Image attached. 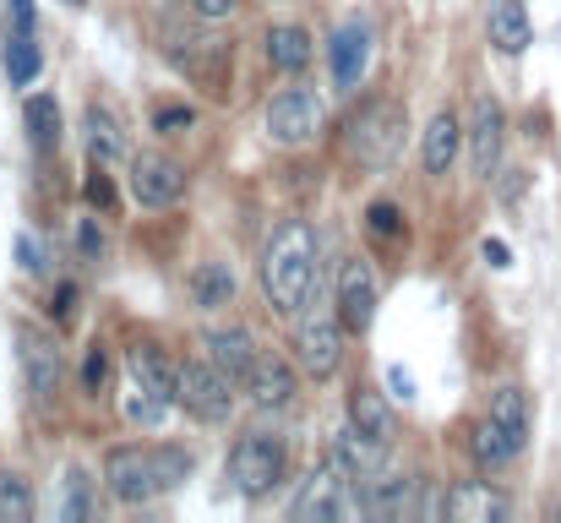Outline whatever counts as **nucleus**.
<instances>
[{"label":"nucleus","mask_w":561,"mask_h":523,"mask_svg":"<svg viewBox=\"0 0 561 523\" xmlns=\"http://www.w3.org/2000/svg\"><path fill=\"white\" fill-rule=\"evenodd\" d=\"M311 284H317V235L306 218H289L262 251V289L273 311L295 317L311 300Z\"/></svg>","instance_id":"1"},{"label":"nucleus","mask_w":561,"mask_h":523,"mask_svg":"<svg viewBox=\"0 0 561 523\" xmlns=\"http://www.w3.org/2000/svg\"><path fill=\"white\" fill-rule=\"evenodd\" d=\"M186 475H191L186 447H110V458H104V486L126 508H142V502L175 491Z\"/></svg>","instance_id":"2"},{"label":"nucleus","mask_w":561,"mask_h":523,"mask_svg":"<svg viewBox=\"0 0 561 523\" xmlns=\"http://www.w3.org/2000/svg\"><path fill=\"white\" fill-rule=\"evenodd\" d=\"M181 403V371L164 360L159 344L126 349V420L153 431L164 425V414Z\"/></svg>","instance_id":"3"},{"label":"nucleus","mask_w":561,"mask_h":523,"mask_svg":"<svg viewBox=\"0 0 561 523\" xmlns=\"http://www.w3.org/2000/svg\"><path fill=\"white\" fill-rule=\"evenodd\" d=\"M344 148L360 170H387L403 148V110L392 99H371L350 115V132H344Z\"/></svg>","instance_id":"4"},{"label":"nucleus","mask_w":561,"mask_h":523,"mask_svg":"<svg viewBox=\"0 0 561 523\" xmlns=\"http://www.w3.org/2000/svg\"><path fill=\"white\" fill-rule=\"evenodd\" d=\"M284 464H289V453H284L278 436L245 431V436L234 442V453H229V480H234L245 497H267V491L284 480Z\"/></svg>","instance_id":"5"},{"label":"nucleus","mask_w":561,"mask_h":523,"mask_svg":"<svg viewBox=\"0 0 561 523\" xmlns=\"http://www.w3.org/2000/svg\"><path fill=\"white\" fill-rule=\"evenodd\" d=\"M16 360H22V382L33 393V403H55L60 393V376H66V360H60V344L55 333L33 328V322H16Z\"/></svg>","instance_id":"6"},{"label":"nucleus","mask_w":561,"mask_h":523,"mask_svg":"<svg viewBox=\"0 0 561 523\" xmlns=\"http://www.w3.org/2000/svg\"><path fill=\"white\" fill-rule=\"evenodd\" d=\"M339 354H344V317L328 311V306L317 300V306L295 322V360L322 382V376L339 371Z\"/></svg>","instance_id":"7"},{"label":"nucleus","mask_w":561,"mask_h":523,"mask_svg":"<svg viewBox=\"0 0 561 523\" xmlns=\"http://www.w3.org/2000/svg\"><path fill=\"white\" fill-rule=\"evenodd\" d=\"M181 403L202 425L229 420V409H234V376L218 360H186V371H181Z\"/></svg>","instance_id":"8"},{"label":"nucleus","mask_w":561,"mask_h":523,"mask_svg":"<svg viewBox=\"0 0 561 523\" xmlns=\"http://www.w3.org/2000/svg\"><path fill=\"white\" fill-rule=\"evenodd\" d=\"M322 121H328V110H322V99L306 93V88H289V93H278V99L267 104V137H273L278 148H306V143H317Z\"/></svg>","instance_id":"9"},{"label":"nucleus","mask_w":561,"mask_h":523,"mask_svg":"<svg viewBox=\"0 0 561 523\" xmlns=\"http://www.w3.org/2000/svg\"><path fill=\"white\" fill-rule=\"evenodd\" d=\"M131 196L142 207H175L186 196V170L164 154H137L131 159Z\"/></svg>","instance_id":"10"},{"label":"nucleus","mask_w":561,"mask_h":523,"mask_svg":"<svg viewBox=\"0 0 561 523\" xmlns=\"http://www.w3.org/2000/svg\"><path fill=\"white\" fill-rule=\"evenodd\" d=\"M170 38V60L175 66H186L191 77L207 88V93H224V71H229V44H218V38H207V33H164Z\"/></svg>","instance_id":"11"},{"label":"nucleus","mask_w":561,"mask_h":523,"mask_svg":"<svg viewBox=\"0 0 561 523\" xmlns=\"http://www.w3.org/2000/svg\"><path fill=\"white\" fill-rule=\"evenodd\" d=\"M339 317H344V328L350 333H366L371 328V317H376V273H371V262H344V273H339Z\"/></svg>","instance_id":"12"},{"label":"nucleus","mask_w":561,"mask_h":523,"mask_svg":"<svg viewBox=\"0 0 561 523\" xmlns=\"http://www.w3.org/2000/svg\"><path fill=\"white\" fill-rule=\"evenodd\" d=\"M502 132H507V121H502V104L496 99H474V115H469V164L474 174L496 170V159H502Z\"/></svg>","instance_id":"13"},{"label":"nucleus","mask_w":561,"mask_h":523,"mask_svg":"<svg viewBox=\"0 0 561 523\" xmlns=\"http://www.w3.org/2000/svg\"><path fill=\"white\" fill-rule=\"evenodd\" d=\"M366 66H371V22L366 16H350L333 33V77H339V88H360Z\"/></svg>","instance_id":"14"},{"label":"nucleus","mask_w":561,"mask_h":523,"mask_svg":"<svg viewBox=\"0 0 561 523\" xmlns=\"http://www.w3.org/2000/svg\"><path fill=\"white\" fill-rule=\"evenodd\" d=\"M381 453H387V442L371 436V431H360V425H350V431L333 436V464H339L350 480H371L376 469H381Z\"/></svg>","instance_id":"15"},{"label":"nucleus","mask_w":561,"mask_h":523,"mask_svg":"<svg viewBox=\"0 0 561 523\" xmlns=\"http://www.w3.org/2000/svg\"><path fill=\"white\" fill-rule=\"evenodd\" d=\"M485 33H491V44H496L502 55H524L529 38H535V22H529L524 0H491V11H485Z\"/></svg>","instance_id":"16"},{"label":"nucleus","mask_w":561,"mask_h":523,"mask_svg":"<svg viewBox=\"0 0 561 523\" xmlns=\"http://www.w3.org/2000/svg\"><path fill=\"white\" fill-rule=\"evenodd\" d=\"M245 387H251V403H262V409H284V403L295 398V371H289V360H278V354H256Z\"/></svg>","instance_id":"17"},{"label":"nucleus","mask_w":561,"mask_h":523,"mask_svg":"<svg viewBox=\"0 0 561 523\" xmlns=\"http://www.w3.org/2000/svg\"><path fill=\"white\" fill-rule=\"evenodd\" d=\"M507 513H513L507 497L491 491L485 480H469V486L447 491V519H458V523H491V519H507Z\"/></svg>","instance_id":"18"},{"label":"nucleus","mask_w":561,"mask_h":523,"mask_svg":"<svg viewBox=\"0 0 561 523\" xmlns=\"http://www.w3.org/2000/svg\"><path fill=\"white\" fill-rule=\"evenodd\" d=\"M463 121L453 115V110H442V115H431V126H425V170L431 174H447L453 170V159H458V148H463Z\"/></svg>","instance_id":"19"},{"label":"nucleus","mask_w":561,"mask_h":523,"mask_svg":"<svg viewBox=\"0 0 561 523\" xmlns=\"http://www.w3.org/2000/svg\"><path fill=\"white\" fill-rule=\"evenodd\" d=\"M186 289L202 311H218L234 300V273H229V262H196L186 273Z\"/></svg>","instance_id":"20"},{"label":"nucleus","mask_w":561,"mask_h":523,"mask_svg":"<svg viewBox=\"0 0 561 523\" xmlns=\"http://www.w3.org/2000/svg\"><path fill=\"white\" fill-rule=\"evenodd\" d=\"M267 66L273 71H306L311 66V33L306 27H295V22H278L273 33H267Z\"/></svg>","instance_id":"21"},{"label":"nucleus","mask_w":561,"mask_h":523,"mask_svg":"<svg viewBox=\"0 0 561 523\" xmlns=\"http://www.w3.org/2000/svg\"><path fill=\"white\" fill-rule=\"evenodd\" d=\"M207 354H213L234 382H245L251 365H256V349H251V333H245V328H213V333H207Z\"/></svg>","instance_id":"22"},{"label":"nucleus","mask_w":561,"mask_h":523,"mask_svg":"<svg viewBox=\"0 0 561 523\" xmlns=\"http://www.w3.org/2000/svg\"><path fill=\"white\" fill-rule=\"evenodd\" d=\"M469 453H474V464H480V469H502V464H513L524 447L507 436V425H502V420H491V414H485V420L474 425V436H469Z\"/></svg>","instance_id":"23"},{"label":"nucleus","mask_w":561,"mask_h":523,"mask_svg":"<svg viewBox=\"0 0 561 523\" xmlns=\"http://www.w3.org/2000/svg\"><path fill=\"white\" fill-rule=\"evenodd\" d=\"M22 121H27V137H33L38 154L60 148V104H55L49 93H33V99L22 104Z\"/></svg>","instance_id":"24"},{"label":"nucleus","mask_w":561,"mask_h":523,"mask_svg":"<svg viewBox=\"0 0 561 523\" xmlns=\"http://www.w3.org/2000/svg\"><path fill=\"white\" fill-rule=\"evenodd\" d=\"M82 126H88V154H93V164H110V159H121V154H126V137H121V126H115V115H110V110L88 104Z\"/></svg>","instance_id":"25"},{"label":"nucleus","mask_w":561,"mask_h":523,"mask_svg":"<svg viewBox=\"0 0 561 523\" xmlns=\"http://www.w3.org/2000/svg\"><path fill=\"white\" fill-rule=\"evenodd\" d=\"M414 486L420 480H403V475L371 480V519H409V513H420L414 508Z\"/></svg>","instance_id":"26"},{"label":"nucleus","mask_w":561,"mask_h":523,"mask_svg":"<svg viewBox=\"0 0 561 523\" xmlns=\"http://www.w3.org/2000/svg\"><path fill=\"white\" fill-rule=\"evenodd\" d=\"M491 420H502L507 436L524 447V442H529V393H524V387H496V393H491Z\"/></svg>","instance_id":"27"},{"label":"nucleus","mask_w":561,"mask_h":523,"mask_svg":"<svg viewBox=\"0 0 561 523\" xmlns=\"http://www.w3.org/2000/svg\"><path fill=\"white\" fill-rule=\"evenodd\" d=\"M350 425H360V431H371V436H392V414H387V403L376 398V393H366V387H355L350 393Z\"/></svg>","instance_id":"28"},{"label":"nucleus","mask_w":561,"mask_h":523,"mask_svg":"<svg viewBox=\"0 0 561 523\" xmlns=\"http://www.w3.org/2000/svg\"><path fill=\"white\" fill-rule=\"evenodd\" d=\"M38 66H44V55H38L33 33H16V38L5 44V77H11V88H27V82L38 77Z\"/></svg>","instance_id":"29"},{"label":"nucleus","mask_w":561,"mask_h":523,"mask_svg":"<svg viewBox=\"0 0 561 523\" xmlns=\"http://www.w3.org/2000/svg\"><path fill=\"white\" fill-rule=\"evenodd\" d=\"M33 519V491L22 475L0 469V523H27Z\"/></svg>","instance_id":"30"},{"label":"nucleus","mask_w":561,"mask_h":523,"mask_svg":"<svg viewBox=\"0 0 561 523\" xmlns=\"http://www.w3.org/2000/svg\"><path fill=\"white\" fill-rule=\"evenodd\" d=\"M366 235H371L376 246H403V213H398V202H371L366 207Z\"/></svg>","instance_id":"31"},{"label":"nucleus","mask_w":561,"mask_h":523,"mask_svg":"<svg viewBox=\"0 0 561 523\" xmlns=\"http://www.w3.org/2000/svg\"><path fill=\"white\" fill-rule=\"evenodd\" d=\"M60 519H93V491H88V475L82 469H71L66 475V502H60Z\"/></svg>","instance_id":"32"},{"label":"nucleus","mask_w":561,"mask_h":523,"mask_svg":"<svg viewBox=\"0 0 561 523\" xmlns=\"http://www.w3.org/2000/svg\"><path fill=\"white\" fill-rule=\"evenodd\" d=\"M104 387H110V349L93 344L88 349V360H82V393H93V398H99Z\"/></svg>","instance_id":"33"},{"label":"nucleus","mask_w":561,"mask_h":523,"mask_svg":"<svg viewBox=\"0 0 561 523\" xmlns=\"http://www.w3.org/2000/svg\"><path fill=\"white\" fill-rule=\"evenodd\" d=\"M196 126V110L191 104H164L159 115H153V132H164V137H181Z\"/></svg>","instance_id":"34"},{"label":"nucleus","mask_w":561,"mask_h":523,"mask_svg":"<svg viewBox=\"0 0 561 523\" xmlns=\"http://www.w3.org/2000/svg\"><path fill=\"white\" fill-rule=\"evenodd\" d=\"M82 196H88L93 207H104V213L115 207V180L104 174V164H93V170H88V180H82Z\"/></svg>","instance_id":"35"},{"label":"nucleus","mask_w":561,"mask_h":523,"mask_svg":"<svg viewBox=\"0 0 561 523\" xmlns=\"http://www.w3.org/2000/svg\"><path fill=\"white\" fill-rule=\"evenodd\" d=\"M77 251H82V262H99V257H104V235H99V218H82V224H77Z\"/></svg>","instance_id":"36"},{"label":"nucleus","mask_w":561,"mask_h":523,"mask_svg":"<svg viewBox=\"0 0 561 523\" xmlns=\"http://www.w3.org/2000/svg\"><path fill=\"white\" fill-rule=\"evenodd\" d=\"M77 300H82L77 284H60V289L49 295V317H55V322H71V317H77Z\"/></svg>","instance_id":"37"},{"label":"nucleus","mask_w":561,"mask_h":523,"mask_svg":"<svg viewBox=\"0 0 561 523\" xmlns=\"http://www.w3.org/2000/svg\"><path fill=\"white\" fill-rule=\"evenodd\" d=\"M16 262H22L27 273H44V246H38L33 235H16Z\"/></svg>","instance_id":"38"},{"label":"nucleus","mask_w":561,"mask_h":523,"mask_svg":"<svg viewBox=\"0 0 561 523\" xmlns=\"http://www.w3.org/2000/svg\"><path fill=\"white\" fill-rule=\"evenodd\" d=\"M480 257H485L491 268H513V251H507V240H496V235L480 240Z\"/></svg>","instance_id":"39"},{"label":"nucleus","mask_w":561,"mask_h":523,"mask_svg":"<svg viewBox=\"0 0 561 523\" xmlns=\"http://www.w3.org/2000/svg\"><path fill=\"white\" fill-rule=\"evenodd\" d=\"M387 393H392V398H403V403H409V398H414V376H409V371H403V365H387Z\"/></svg>","instance_id":"40"},{"label":"nucleus","mask_w":561,"mask_h":523,"mask_svg":"<svg viewBox=\"0 0 561 523\" xmlns=\"http://www.w3.org/2000/svg\"><path fill=\"white\" fill-rule=\"evenodd\" d=\"M191 11H196L202 22H224V16L234 11V0H191Z\"/></svg>","instance_id":"41"},{"label":"nucleus","mask_w":561,"mask_h":523,"mask_svg":"<svg viewBox=\"0 0 561 523\" xmlns=\"http://www.w3.org/2000/svg\"><path fill=\"white\" fill-rule=\"evenodd\" d=\"M11 22L16 33H33V0H11Z\"/></svg>","instance_id":"42"},{"label":"nucleus","mask_w":561,"mask_h":523,"mask_svg":"<svg viewBox=\"0 0 561 523\" xmlns=\"http://www.w3.org/2000/svg\"><path fill=\"white\" fill-rule=\"evenodd\" d=\"M71 5H82V0H71Z\"/></svg>","instance_id":"43"}]
</instances>
